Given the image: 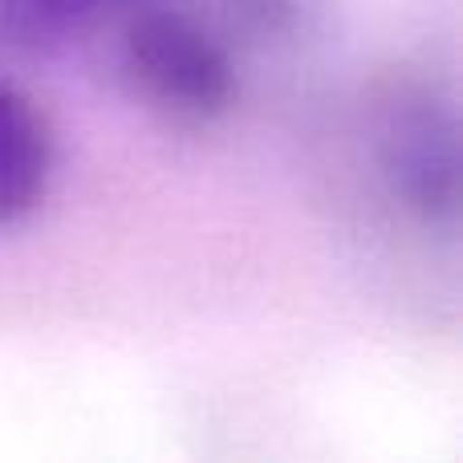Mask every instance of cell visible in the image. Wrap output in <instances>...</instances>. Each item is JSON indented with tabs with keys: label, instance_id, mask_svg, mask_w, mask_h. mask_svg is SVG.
I'll use <instances>...</instances> for the list:
<instances>
[{
	"label": "cell",
	"instance_id": "3",
	"mask_svg": "<svg viewBox=\"0 0 463 463\" xmlns=\"http://www.w3.org/2000/svg\"><path fill=\"white\" fill-rule=\"evenodd\" d=\"M57 143L29 94L0 81V224L29 216L49 192Z\"/></svg>",
	"mask_w": 463,
	"mask_h": 463
},
{
	"label": "cell",
	"instance_id": "2",
	"mask_svg": "<svg viewBox=\"0 0 463 463\" xmlns=\"http://www.w3.org/2000/svg\"><path fill=\"white\" fill-rule=\"evenodd\" d=\"M118 61L138 102L175 127H212L240 98L236 49L192 8L135 0L122 13Z\"/></svg>",
	"mask_w": 463,
	"mask_h": 463
},
{
	"label": "cell",
	"instance_id": "4",
	"mask_svg": "<svg viewBox=\"0 0 463 463\" xmlns=\"http://www.w3.org/2000/svg\"><path fill=\"white\" fill-rule=\"evenodd\" d=\"M135 0H0V37L21 49H57L118 21Z\"/></svg>",
	"mask_w": 463,
	"mask_h": 463
},
{
	"label": "cell",
	"instance_id": "1",
	"mask_svg": "<svg viewBox=\"0 0 463 463\" xmlns=\"http://www.w3.org/2000/svg\"><path fill=\"white\" fill-rule=\"evenodd\" d=\"M358 146L383 208L431 240L459 232V122L456 98L435 73L394 70L366 90Z\"/></svg>",
	"mask_w": 463,
	"mask_h": 463
}]
</instances>
